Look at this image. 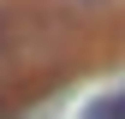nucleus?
Here are the masks:
<instances>
[{"instance_id":"nucleus-1","label":"nucleus","mask_w":125,"mask_h":119,"mask_svg":"<svg viewBox=\"0 0 125 119\" xmlns=\"http://www.w3.org/2000/svg\"><path fill=\"white\" fill-rule=\"evenodd\" d=\"M83 119H125V89H119V95H107L101 107H89Z\"/></svg>"}]
</instances>
